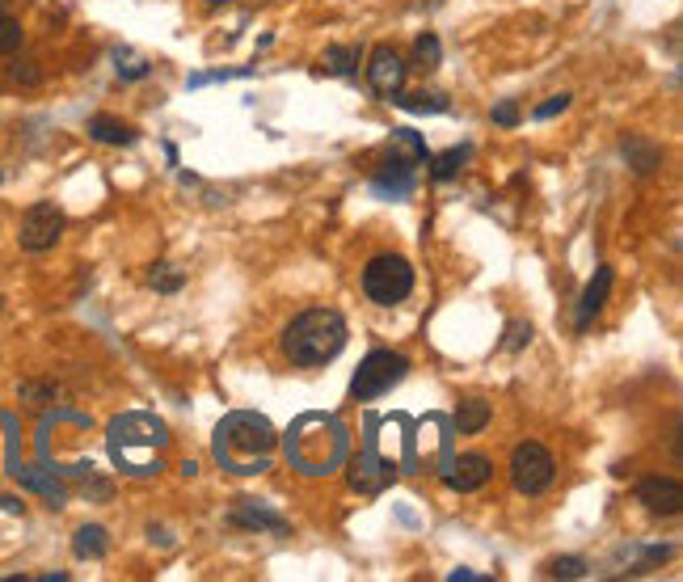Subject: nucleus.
Listing matches in <instances>:
<instances>
[{
	"mask_svg": "<svg viewBox=\"0 0 683 582\" xmlns=\"http://www.w3.org/2000/svg\"><path fill=\"white\" fill-rule=\"evenodd\" d=\"M279 435L261 414H228L216 426V460L232 473H261L270 464Z\"/></svg>",
	"mask_w": 683,
	"mask_h": 582,
	"instance_id": "obj_1",
	"label": "nucleus"
},
{
	"mask_svg": "<svg viewBox=\"0 0 683 582\" xmlns=\"http://www.w3.org/2000/svg\"><path fill=\"white\" fill-rule=\"evenodd\" d=\"M346 347V322L338 308H308L283 329V355L300 367H326Z\"/></svg>",
	"mask_w": 683,
	"mask_h": 582,
	"instance_id": "obj_2",
	"label": "nucleus"
},
{
	"mask_svg": "<svg viewBox=\"0 0 683 582\" xmlns=\"http://www.w3.org/2000/svg\"><path fill=\"white\" fill-rule=\"evenodd\" d=\"M164 439L169 435L153 414H123L110 422V456L127 473H157L161 464H153V456L164 448Z\"/></svg>",
	"mask_w": 683,
	"mask_h": 582,
	"instance_id": "obj_3",
	"label": "nucleus"
},
{
	"mask_svg": "<svg viewBox=\"0 0 683 582\" xmlns=\"http://www.w3.org/2000/svg\"><path fill=\"white\" fill-rule=\"evenodd\" d=\"M414 291V266L401 254H380L363 266V295L380 308H397Z\"/></svg>",
	"mask_w": 683,
	"mask_h": 582,
	"instance_id": "obj_4",
	"label": "nucleus"
},
{
	"mask_svg": "<svg viewBox=\"0 0 683 582\" xmlns=\"http://www.w3.org/2000/svg\"><path fill=\"white\" fill-rule=\"evenodd\" d=\"M410 372V359L397 355V351H371V355L358 363L355 380H351V397L355 401H376L405 380Z\"/></svg>",
	"mask_w": 683,
	"mask_h": 582,
	"instance_id": "obj_5",
	"label": "nucleus"
},
{
	"mask_svg": "<svg viewBox=\"0 0 683 582\" xmlns=\"http://www.w3.org/2000/svg\"><path fill=\"white\" fill-rule=\"evenodd\" d=\"M557 477V460L553 452L545 448V444H520L515 456H511V482L520 494L527 498H536V494H545Z\"/></svg>",
	"mask_w": 683,
	"mask_h": 582,
	"instance_id": "obj_6",
	"label": "nucleus"
},
{
	"mask_svg": "<svg viewBox=\"0 0 683 582\" xmlns=\"http://www.w3.org/2000/svg\"><path fill=\"white\" fill-rule=\"evenodd\" d=\"M64 237V211L56 203H34L31 211L22 216V228H17V241L26 254H42L51 250L56 241Z\"/></svg>",
	"mask_w": 683,
	"mask_h": 582,
	"instance_id": "obj_7",
	"label": "nucleus"
},
{
	"mask_svg": "<svg viewBox=\"0 0 683 582\" xmlns=\"http://www.w3.org/2000/svg\"><path fill=\"white\" fill-rule=\"evenodd\" d=\"M405 72L410 64L392 51V47H376L371 56H367V81H371V89L380 97H397L405 89Z\"/></svg>",
	"mask_w": 683,
	"mask_h": 582,
	"instance_id": "obj_8",
	"label": "nucleus"
},
{
	"mask_svg": "<svg viewBox=\"0 0 683 582\" xmlns=\"http://www.w3.org/2000/svg\"><path fill=\"white\" fill-rule=\"evenodd\" d=\"M414 165L410 157H389L371 178V194L376 198H410L414 194Z\"/></svg>",
	"mask_w": 683,
	"mask_h": 582,
	"instance_id": "obj_9",
	"label": "nucleus"
},
{
	"mask_svg": "<svg viewBox=\"0 0 683 582\" xmlns=\"http://www.w3.org/2000/svg\"><path fill=\"white\" fill-rule=\"evenodd\" d=\"M637 502H642L650 516H680L683 489L675 477H646V482L637 485Z\"/></svg>",
	"mask_w": 683,
	"mask_h": 582,
	"instance_id": "obj_10",
	"label": "nucleus"
},
{
	"mask_svg": "<svg viewBox=\"0 0 683 582\" xmlns=\"http://www.w3.org/2000/svg\"><path fill=\"white\" fill-rule=\"evenodd\" d=\"M493 477V464H489V456L481 452H464L455 456L452 464H448V473H443V482L460 489V494H473V489H481V485Z\"/></svg>",
	"mask_w": 683,
	"mask_h": 582,
	"instance_id": "obj_11",
	"label": "nucleus"
},
{
	"mask_svg": "<svg viewBox=\"0 0 683 582\" xmlns=\"http://www.w3.org/2000/svg\"><path fill=\"white\" fill-rule=\"evenodd\" d=\"M608 295H612V266H599V270H595V279L586 283L583 300H578V317H574V322H578V329H586V325L603 313Z\"/></svg>",
	"mask_w": 683,
	"mask_h": 582,
	"instance_id": "obj_12",
	"label": "nucleus"
},
{
	"mask_svg": "<svg viewBox=\"0 0 683 582\" xmlns=\"http://www.w3.org/2000/svg\"><path fill=\"white\" fill-rule=\"evenodd\" d=\"M232 528H245V532H275V536H283L288 532V519L275 516V511H266L258 502H241L232 516H228Z\"/></svg>",
	"mask_w": 683,
	"mask_h": 582,
	"instance_id": "obj_13",
	"label": "nucleus"
},
{
	"mask_svg": "<svg viewBox=\"0 0 683 582\" xmlns=\"http://www.w3.org/2000/svg\"><path fill=\"white\" fill-rule=\"evenodd\" d=\"M89 140L110 144V148H127V144H135V128H127L123 119H110V114H94L89 119Z\"/></svg>",
	"mask_w": 683,
	"mask_h": 582,
	"instance_id": "obj_14",
	"label": "nucleus"
},
{
	"mask_svg": "<svg viewBox=\"0 0 683 582\" xmlns=\"http://www.w3.org/2000/svg\"><path fill=\"white\" fill-rule=\"evenodd\" d=\"M620 148H624V161L633 165V173H654L662 165V148L650 144V140H642V135H629Z\"/></svg>",
	"mask_w": 683,
	"mask_h": 582,
	"instance_id": "obj_15",
	"label": "nucleus"
},
{
	"mask_svg": "<svg viewBox=\"0 0 683 582\" xmlns=\"http://www.w3.org/2000/svg\"><path fill=\"white\" fill-rule=\"evenodd\" d=\"M110 549V536H106V528L101 523H85V528H76V536H72V553L81 557V561H98L106 557Z\"/></svg>",
	"mask_w": 683,
	"mask_h": 582,
	"instance_id": "obj_16",
	"label": "nucleus"
},
{
	"mask_svg": "<svg viewBox=\"0 0 683 582\" xmlns=\"http://www.w3.org/2000/svg\"><path fill=\"white\" fill-rule=\"evenodd\" d=\"M486 422H489V401H481V397L460 401V410H455V431L460 435H477V431H486Z\"/></svg>",
	"mask_w": 683,
	"mask_h": 582,
	"instance_id": "obj_17",
	"label": "nucleus"
},
{
	"mask_svg": "<svg viewBox=\"0 0 683 582\" xmlns=\"http://www.w3.org/2000/svg\"><path fill=\"white\" fill-rule=\"evenodd\" d=\"M473 157V148L464 144V148H448V153H439V157H430V178L435 182H452L455 173L464 169V161Z\"/></svg>",
	"mask_w": 683,
	"mask_h": 582,
	"instance_id": "obj_18",
	"label": "nucleus"
},
{
	"mask_svg": "<svg viewBox=\"0 0 683 582\" xmlns=\"http://www.w3.org/2000/svg\"><path fill=\"white\" fill-rule=\"evenodd\" d=\"M17 473V482L31 485V489H38L51 507H64V485L56 482V477H47V473H34V469H13Z\"/></svg>",
	"mask_w": 683,
	"mask_h": 582,
	"instance_id": "obj_19",
	"label": "nucleus"
},
{
	"mask_svg": "<svg viewBox=\"0 0 683 582\" xmlns=\"http://www.w3.org/2000/svg\"><path fill=\"white\" fill-rule=\"evenodd\" d=\"M389 101H397L401 110H414V114H443V110H452V101H448V94H410V97H389Z\"/></svg>",
	"mask_w": 683,
	"mask_h": 582,
	"instance_id": "obj_20",
	"label": "nucleus"
},
{
	"mask_svg": "<svg viewBox=\"0 0 683 582\" xmlns=\"http://www.w3.org/2000/svg\"><path fill=\"white\" fill-rule=\"evenodd\" d=\"M326 72H333V76H355L358 72V47H329L326 51Z\"/></svg>",
	"mask_w": 683,
	"mask_h": 582,
	"instance_id": "obj_21",
	"label": "nucleus"
},
{
	"mask_svg": "<svg viewBox=\"0 0 683 582\" xmlns=\"http://www.w3.org/2000/svg\"><path fill=\"white\" fill-rule=\"evenodd\" d=\"M439 60H443V47H439V38H435V34H423V38L414 43V64L430 72V68H439Z\"/></svg>",
	"mask_w": 683,
	"mask_h": 582,
	"instance_id": "obj_22",
	"label": "nucleus"
},
{
	"mask_svg": "<svg viewBox=\"0 0 683 582\" xmlns=\"http://www.w3.org/2000/svg\"><path fill=\"white\" fill-rule=\"evenodd\" d=\"M17 47H22V22L0 13V56H13Z\"/></svg>",
	"mask_w": 683,
	"mask_h": 582,
	"instance_id": "obj_23",
	"label": "nucleus"
},
{
	"mask_svg": "<svg viewBox=\"0 0 683 582\" xmlns=\"http://www.w3.org/2000/svg\"><path fill=\"white\" fill-rule=\"evenodd\" d=\"M392 144H401L405 153H410V161H426V144H423V135L418 131H410V128H401V131H392Z\"/></svg>",
	"mask_w": 683,
	"mask_h": 582,
	"instance_id": "obj_24",
	"label": "nucleus"
},
{
	"mask_svg": "<svg viewBox=\"0 0 683 582\" xmlns=\"http://www.w3.org/2000/svg\"><path fill=\"white\" fill-rule=\"evenodd\" d=\"M148 283H153L157 291H178V288H182V270H173L169 262H161V266H153Z\"/></svg>",
	"mask_w": 683,
	"mask_h": 582,
	"instance_id": "obj_25",
	"label": "nucleus"
},
{
	"mask_svg": "<svg viewBox=\"0 0 683 582\" xmlns=\"http://www.w3.org/2000/svg\"><path fill=\"white\" fill-rule=\"evenodd\" d=\"M549 574H553V579H583L586 561L583 557H557L553 566H549Z\"/></svg>",
	"mask_w": 683,
	"mask_h": 582,
	"instance_id": "obj_26",
	"label": "nucleus"
},
{
	"mask_svg": "<svg viewBox=\"0 0 683 582\" xmlns=\"http://www.w3.org/2000/svg\"><path fill=\"white\" fill-rule=\"evenodd\" d=\"M520 106H515V101H502V106H493V123H498V128H520Z\"/></svg>",
	"mask_w": 683,
	"mask_h": 582,
	"instance_id": "obj_27",
	"label": "nucleus"
},
{
	"mask_svg": "<svg viewBox=\"0 0 683 582\" xmlns=\"http://www.w3.org/2000/svg\"><path fill=\"white\" fill-rule=\"evenodd\" d=\"M527 342H532V325L511 322V334H507V342H502V347H507V351H520V347H527Z\"/></svg>",
	"mask_w": 683,
	"mask_h": 582,
	"instance_id": "obj_28",
	"label": "nucleus"
},
{
	"mask_svg": "<svg viewBox=\"0 0 683 582\" xmlns=\"http://www.w3.org/2000/svg\"><path fill=\"white\" fill-rule=\"evenodd\" d=\"M561 110H570V94H553L549 101H540V106H536V119H553Z\"/></svg>",
	"mask_w": 683,
	"mask_h": 582,
	"instance_id": "obj_29",
	"label": "nucleus"
},
{
	"mask_svg": "<svg viewBox=\"0 0 683 582\" xmlns=\"http://www.w3.org/2000/svg\"><path fill=\"white\" fill-rule=\"evenodd\" d=\"M148 72H153V68L144 64V60H127V64L119 60V76H123V81H144Z\"/></svg>",
	"mask_w": 683,
	"mask_h": 582,
	"instance_id": "obj_30",
	"label": "nucleus"
},
{
	"mask_svg": "<svg viewBox=\"0 0 683 582\" xmlns=\"http://www.w3.org/2000/svg\"><path fill=\"white\" fill-rule=\"evenodd\" d=\"M9 76H13V81H22V85H34V81H38V68H34L31 60H22V64L9 68Z\"/></svg>",
	"mask_w": 683,
	"mask_h": 582,
	"instance_id": "obj_31",
	"label": "nucleus"
},
{
	"mask_svg": "<svg viewBox=\"0 0 683 582\" xmlns=\"http://www.w3.org/2000/svg\"><path fill=\"white\" fill-rule=\"evenodd\" d=\"M0 511H13V516H22V511H26V502H17V498L0 494Z\"/></svg>",
	"mask_w": 683,
	"mask_h": 582,
	"instance_id": "obj_32",
	"label": "nucleus"
},
{
	"mask_svg": "<svg viewBox=\"0 0 683 582\" xmlns=\"http://www.w3.org/2000/svg\"><path fill=\"white\" fill-rule=\"evenodd\" d=\"M448 579L452 582H481V574H477V570H452Z\"/></svg>",
	"mask_w": 683,
	"mask_h": 582,
	"instance_id": "obj_33",
	"label": "nucleus"
},
{
	"mask_svg": "<svg viewBox=\"0 0 683 582\" xmlns=\"http://www.w3.org/2000/svg\"><path fill=\"white\" fill-rule=\"evenodd\" d=\"M207 4H211V9H220V4H228V0H207Z\"/></svg>",
	"mask_w": 683,
	"mask_h": 582,
	"instance_id": "obj_34",
	"label": "nucleus"
},
{
	"mask_svg": "<svg viewBox=\"0 0 683 582\" xmlns=\"http://www.w3.org/2000/svg\"><path fill=\"white\" fill-rule=\"evenodd\" d=\"M0 182H4V169H0Z\"/></svg>",
	"mask_w": 683,
	"mask_h": 582,
	"instance_id": "obj_35",
	"label": "nucleus"
},
{
	"mask_svg": "<svg viewBox=\"0 0 683 582\" xmlns=\"http://www.w3.org/2000/svg\"><path fill=\"white\" fill-rule=\"evenodd\" d=\"M0 308H4V300H0Z\"/></svg>",
	"mask_w": 683,
	"mask_h": 582,
	"instance_id": "obj_36",
	"label": "nucleus"
}]
</instances>
